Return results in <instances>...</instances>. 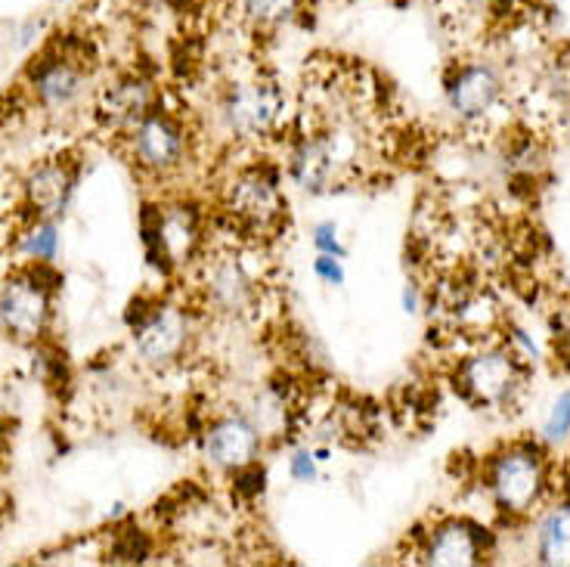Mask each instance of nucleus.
<instances>
[{"label": "nucleus", "instance_id": "nucleus-1", "mask_svg": "<svg viewBox=\"0 0 570 567\" xmlns=\"http://www.w3.org/2000/svg\"><path fill=\"white\" fill-rule=\"evenodd\" d=\"M264 245H252L229 233V239H208L199 264L193 267V295L202 311L220 320H252L267 292L264 270L255 261Z\"/></svg>", "mask_w": 570, "mask_h": 567}, {"label": "nucleus", "instance_id": "nucleus-2", "mask_svg": "<svg viewBox=\"0 0 570 567\" xmlns=\"http://www.w3.org/2000/svg\"><path fill=\"white\" fill-rule=\"evenodd\" d=\"M217 214L227 233L267 248V242L288 229L283 165H273L271 158H252L229 168L217 186Z\"/></svg>", "mask_w": 570, "mask_h": 567}, {"label": "nucleus", "instance_id": "nucleus-3", "mask_svg": "<svg viewBox=\"0 0 570 567\" xmlns=\"http://www.w3.org/2000/svg\"><path fill=\"white\" fill-rule=\"evenodd\" d=\"M366 158V137L360 125L332 118L320 128L298 130L288 137L283 156V174L304 196H332L360 174Z\"/></svg>", "mask_w": 570, "mask_h": 567}, {"label": "nucleus", "instance_id": "nucleus-4", "mask_svg": "<svg viewBox=\"0 0 570 567\" xmlns=\"http://www.w3.org/2000/svg\"><path fill=\"white\" fill-rule=\"evenodd\" d=\"M484 490L505 521H528L552 497V459L540 440H512L484 459Z\"/></svg>", "mask_w": 570, "mask_h": 567}, {"label": "nucleus", "instance_id": "nucleus-5", "mask_svg": "<svg viewBox=\"0 0 570 567\" xmlns=\"http://www.w3.org/2000/svg\"><path fill=\"white\" fill-rule=\"evenodd\" d=\"M217 128L239 146H261L288 128V94L271 71L229 78L214 100Z\"/></svg>", "mask_w": 570, "mask_h": 567}, {"label": "nucleus", "instance_id": "nucleus-6", "mask_svg": "<svg viewBox=\"0 0 570 567\" xmlns=\"http://www.w3.org/2000/svg\"><path fill=\"white\" fill-rule=\"evenodd\" d=\"M212 239V214L193 196H168L142 208V242L161 273H193Z\"/></svg>", "mask_w": 570, "mask_h": 567}, {"label": "nucleus", "instance_id": "nucleus-7", "mask_svg": "<svg viewBox=\"0 0 570 567\" xmlns=\"http://www.w3.org/2000/svg\"><path fill=\"white\" fill-rule=\"evenodd\" d=\"M528 382L530 363L514 354L505 341L478 344L453 366L456 394L478 410H514L528 391Z\"/></svg>", "mask_w": 570, "mask_h": 567}, {"label": "nucleus", "instance_id": "nucleus-8", "mask_svg": "<svg viewBox=\"0 0 570 567\" xmlns=\"http://www.w3.org/2000/svg\"><path fill=\"white\" fill-rule=\"evenodd\" d=\"M94 50L87 38H57L26 69L29 100L50 115L75 113L90 90Z\"/></svg>", "mask_w": 570, "mask_h": 567}, {"label": "nucleus", "instance_id": "nucleus-9", "mask_svg": "<svg viewBox=\"0 0 570 567\" xmlns=\"http://www.w3.org/2000/svg\"><path fill=\"white\" fill-rule=\"evenodd\" d=\"M128 323L134 356L153 372H171L184 366L199 339L196 311L180 301H146L140 304V311L130 313Z\"/></svg>", "mask_w": 570, "mask_h": 567}, {"label": "nucleus", "instance_id": "nucleus-10", "mask_svg": "<svg viewBox=\"0 0 570 567\" xmlns=\"http://www.w3.org/2000/svg\"><path fill=\"white\" fill-rule=\"evenodd\" d=\"M59 273L53 264L29 261L0 285V332L16 344H41L53 323V292Z\"/></svg>", "mask_w": 570, "mask_h": 567}, {"label": "nucleus", "instance_id": "nucleus-11", "mask_svg": "<svg viewBox=\"0 0 570 567\" xmlns=\"http://www.w3.org/2000/svg\"><path fill=\"white\" fill-rule=\"evenodd\" d=\"M125 156L149 180H174L196 158V137L186 118L158 106L128 137H121Z\"/></svg>", "mask_w": 570, "mask_h": 567}, {"label": "nucleus", "instance_id": "nucleus-12", "mask_svg": "<svg viewBox=\"0 0 570 567\" xmlns=\"http://www.w3.org/2000/svg\"><path fill=\"white\" fill-rule=\"evenodd\" d=\"M267 450V434L245 410H229L205 422L199 434L202 462L217 475H236L239 468L261 462Z\"/></svg>", "mask_w": 570, "mask_h": 567}, {"label": "nucleus", "instance_id": "nucleus-13", "mask_svg": "<svg viewBox=\"0 0 570 567\" xmlns=\"http://www.w3.org/2000/svg\"><path fill=\"white\" fill-rule=\"evenodd\" d=\"M493 537L465 515H446L415 539V561L428 567H478L490 561Z\"/></svg>", "mask_w": 570, "mask_h": 567}, {"label": "nucleus", "instance_id": "nucleus-14", "mask_svg": "<svg viewBox=\"0 0 570 567\" xmlns=\"http://www.w3.org/2000/svg\"><path fill=\"white\" fill-rule=\"evenodd\" d=\"M502 94L505 78L490 59H459L443 78V102L459 125H481L490 113H497Z\"/></svg>", "mask_w": 570, "mask_h": 567}, {"label": "nucleus", "instance_id": "nucleus-15", "mask_svg": "<svg viewBox=\"0 0 570 567\" xmlns=\"http://www.w3.org/2000/svg\"><path fill=\"white\" fill-rule=\"evenodd\" d=\"M161 106V90L146 71H118L94 94V118L106 134L128 137L149 113Z\"/></svg>", "mask_w": 570, "mask_h": 567}, {"label": "nucleus", "instance_id": "nucleus-16", "mask_svg": "<svg viewBox=\"0 0 570 567\" xmlns=\"http://www.w3.org/2000/svg\"><path fill=\"white\" fill-rule=\"evenodd\" d=\"M75 186H78V162H71L69 156L43 158L22 177V208L29 212V217L59 221L69 212Z\"/></svg>", "mask_w": 570, "mask_h": 567}, {"label": "nucleus", "instance_id": "nucleus-17", "mask_svg": "<svg viewBox=\"0 0 570 567\" xmlns=\"http://www.w3.org/2000/svg\"><path fill=\"white\" fill-rule=\"evenodd\" d=\"M233 10L252 35H279L307 16V0H233Z\"/></svg>", "mask_w": 570, "mask_h": 567}, {"label": "nucleus", "instance_id": "nucleus-18", "mask_svg": "<svg viewBox=\"0 0 570 567\" xmlns=\"http://www.w3.org/2000/svg\"><path fill=\"white\" fill-rule=\"evenodd\" d=\"M533 558L549 567H570V499L542 511L533 534Z\"/></svg>", "mask_w": 570, "mask_h": 567}, {"label": "nucleus", "instance_id": "nucleus-19", "mask_svg": "<svg viewBox=\"0 0 570 567\" xmlns=\"http://www.w3.org/2000/svg\"><path fill=\"white\" fill-rule=\"evenodd\" d=\"M19 252L29 261L53 264L59 257V221L53 217H29L22 236H19Z\"/></svg>", "mask_w": 570, "mask_h": 567}, {"label": "nucleus", "instance_id": "nucleus-20", "mask_svg": "<svg viewBox=\"0 0 570 567\" xmlns=\"http://www.w3.org/2000/svg\"><path fill=\"white\" fill-rule=\"evenodd\" d=\"M570 440V388L556 394V400L549 403V410L542 416L540 426V443L549 447H564Z\"/></svg>", "mask_w": 570, "mask_h": 567}, {"label": "nucleus", "instance_id": "nucleus-21", "mask_svg": "<svg viewBox=\"0 0 570 567\" xmlns=\"http://www.w3.org/2000/svg\"><path fill=\"white\" fill-rule=\"evenodd\" d=\"M285 475H288V481L301 483V487H311V483L323 478V462L316 459L311 443H301V447L288 450V456H285Z\"/></svg>", "mask_w": 570, "mask_h": 567}, {"label": "nucleus", "instance_id": "nucleus-22", "mask_svg": "<svg viewBox=\"0 0 570 567\" xmlns=\"http://www.w3.org/2000/svg\"><path fill=\"white\" fill-rule=\"evenodd\" d=\"M549 339L561 366L570 369V295H561L549 311Z\"/></svg>", "mask_w": 570, "mask_h": 567}, {"label": "nucleus", "instance_id": "nucleus-23", "mask_svg": "<svg viewBox=\"0 0 570 567\" xmlns=\"http://www.w3.org/2000/svg\"><path fill=\"white\" fill-rule=\"evenodd\" d=\"M311 245H314V255H332L342 261L351 257V248L342 239V227L335 221H316L311 227Z\"/></svg>", "mask_w": 570, "mask_h": 567}, {"label": "nucleus", "instance_id": "nucleus-24", "mask_svg": "<svg viewBox=\"0 0 570 567\" xmlns=\"http://www.w3.org/2000/svg\"><path fill=\"white\" fill-rule=\"evenodd\" d=\"M153 553L149 539L140 530H121L115 534L112 549H109V561H125V565H134V561H146Z\"/></svg>", "mask_w": 570, "mask_h": 567}, {"label": "nucleus", "instance_id": "nucleus-25", "mask_svg": "<svg viewBox=\"0 0 570 567\" xmlns=\"http://www.w3.org/2000/svg\"><path fill=\"white\" fill-rule=\"evenodd\" d=\"M229 483H233V493L245 502H255L257 497H264L267 490V471L261 468V462L248 468H239L236 475H229Z\"/></svg>", "mask_w": 570, "mask_h": 567}, {"label": "nucleus", "instance_id": "nucleus-26", "mask_svg": "<svg viewBox=\"0 0 570 567\" xmlns=\"http://www.w3.org/2000/svg\"><path fill=\"white\" fill-rule=\"evenodd\" d=\"M311 273H314L316 283L326 285V289H344V285H347V267H344L342 257L314 255V261H311Z\"/></svg>", "mask_w": 570, "mask_h": 567}, {"label": "nucleus", "instance_id": "nucleus-27", "mask_svg": "<svg viewBox=\"0 0 570 567\" xmlns=\"http://www.w3.org/2000/svg\"><path fill=\"white\" fill-rule=\"evenodd\" d=\"M425 301H428L425 285L403 283V289H400V307H403L406 316H419L422 307H425Z\"/></svg>", "mask_w": 570, "mask_h": 567}, {"label": "nucleus", "instance_id": "nucleus-28", "mask_svg": "<svg viewBox=\"0 0 570 567\" xmlns=\"http://www.w3.org/2000/svg\"><path fill=\"white\" fill-rule=\"evenodd\" d=\"M10 506H13V502H10V490H7V483L0 481V518L10 511Z\"/></svg>", "mask_w": 570, "mask_h": 567}, {"label": "nucleus", "instance_id": "nucleus-29", "mask_svg": "<svg viewBox=\"0 0 570 567\" xmlns=\"http://www.w3.org/2000/svg\"><path fill=\"white\" fill-rule=\"evenodd\" d=\"M134 3H140V7H158V3H168V0H134Z\"/></svg>", "mask_w": 570, "mask_h": 567}]
</instances>
